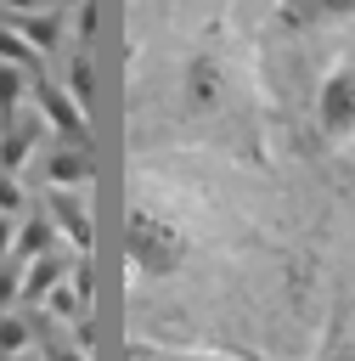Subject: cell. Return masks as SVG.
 Here are the masks:
<instances>
[{
	"label": "cell",
	"mask_w": 355,
	"mask_h": 361,
	"mask_svg": "<svg viewBox=\"0 0 355 361\" xmlns=\"http://www.w3.org/2000/svg\"><path fill=\"white\" fill-rule=\"evenodd\" d=\"M11 243H17V220L0 214V259H11Z\"/></svg>",
	"instance_id": "cell-19"
},
{
	"label": "cell",
	"mask_w": 355,
	"mask_h": 361,
	"mask_svg": "<svg viewBox=\"0 0 355 361\" xmlns=\"http://www.w3.org/2000/svg\"><path fill=\"white\" fill-rule=\"evenodd\" d=\"M186 85H192V102H197V107H214L220 90H225V73H220V62L197 56V62L186 68Z\"/></svg>",
	"instance_id": "cell-11"
},
{
	"label": "cell",
	"mask_w": 355,
	"mask_h": 361,
	"mask_svg": "<svg viewBox=\"0 0 355 361\" xmlns=\"http://www.w3.org/2000/svg\"><path fill=\"white\" fill-rule=\"evenodd\" d=\"M316 130L332 147L355 135V56H344V62H332L321 73V85H316Z\"/></svg>",
	"instance_id": "cell-2"
},
{
	"label": "cell",
	"mask_w": 355,
	"mask_h": 361,
	"mask_svg": "<svg viewBox=\"0 0 355 361\" xmlns=\"http://www.w3.org/2000/svg\"><path fill=\"white\" fill-rule=\"evenodd\" d=\"M34 107H39V118H45L56 135H68V141L85 135V107L68 96V85H34Z\"/></svg>",
	"instance_id": "cell-4"
},
{
	"label": "cell",
	"mask_w": 355,
	"mask_h": 361,
	"mask_svg": "<svg viewBox=\"0 0 355 361\" xmlns=\"http://www.w3.org/2000/svg\"><path fill=\"white\" fill-rule=\"evenodd\" d=\"M39 56H51V51H62L68 45V28H62V11L51 6V11H17V23H11Z\"/></svg>",
	"instance_id": "cell-6"
},
{
	"label": "cell",
	"mask_w": 355,
	"mask_h": 361,
	"mask_svg": "<svg viewBox=\"0 0 355 361\" xmlns=\"http://www.w3.org/2000/svg\"><path fill=\"white\" fill-rule=\"evenodd\" d=\"M45 180H51L56 192H85V186H90V152H85V147L51 152V158H45Z\"/></svg>",
	"instance_id": "cell-8"
},
{
	"label": "cell",
	"mask_w": 355,
	"mask_h": 361,
	"mask_svg": "<svg viewBox=\"0 0 355 361\" xmlns=\"http://www.w3.org/2000/svg\"><path fill=\"white\" fill-rule=\"evenodd\" d=\"M355 0H282V23L287 28H327V23H349Z\"/></svg>",
	"instance_id": "cell-5"
},
{
	"label": "cell",
	"mask_w": 355,
	"mask_h": 361,
	"mask_svg": "<svg viewBox=\"0 0 355 361\" xmlns=\"http://www.w3.org/2000/svg\"><path fill=\"white\" fill-rule=\"evenodd\" d=\"M45 214H51V226H56V237H68L79 254H90V243H96V226H90V214H85V203H79V192H45Z\"/></svg>",
	"instance_id": "cell-3"
},
{
	"label": "cell",
	"mask_w": 355,
	"mask_h": 361,
	"mask_svg": "<svg viewBox=\"0 0 355 361\" xmlns=\"http://www.w3.org/2000/svg\"><path fill=\"white\" fill-rule=\"evenodd\" d=\"M68 276H73V259H62V254L51 248V254H39V259H28V265H23V299H28V305H39V299H45L56 282H68Z\"/></svg>",
	"instance_id": "cell-7"
},
{
	"label": "cell",
	"mask_w": 355,
	"mask_h": 361,
	"mask_svg": "<svg viewBox=\"0 0 355 361\" xmlns=\"http://www.w3.org/2000/svg\"><path fill=\"white\" fill-rule=\"evenodd\" d=\"M17 209H23V186H17V175L0 169V214H17Z\"/></svg>",
	"instance_id": "cell-18"
},
{
	"label": "cell",
	"mask_w": 355,
	"mask_h": 361,
	"mask_svg": "<svg viewBox=\"0 0 355 361\" xmlns=\"http://www.w3.org/2000/svg\"><path fill=\"white\" fill-rule=\"evenodd\" d=\"M45 310H51V316H62V322H79V310H85V293L73 288V276H68V282H56V288L45 293Z\"/></svg>",
	"instance_id": "cell-15"
},
{
	"label": "cell",
	"mask_w": 355,
	"mask_h": 361,
	"mask_svg": "<svg viewBox=\"0 0 355 361\" xmlns=\"http://www.w3.org/2000/svg\"><path fill=\"white\" fill-rule=\"evenodd\" d=\"M45 361H90L79 344H56V350H45Z\"/></svg>",
	"instance_id": "cell-21"
},
{
	"label": "cell",
	"mask_w": 355,
	"mask_h": 361,
	"mask_svg": "<svg viewBox=\"0 0 355 361\" xmlns=\"http://www.w3.org/2000/svg\"><path fill=\"white\" fill-rule=\"evenodd\" d=\"M0 62H11V68H23V73H34V68H39V51H34L11 23H0Z\"/></svg>",
	"instance_id": "cell-14"
},
{
	"label": "cell",
	"mask_w": 355,
	"mask_h": 361,
	"mask_svg": "<svg viewBox=\"0 0 355 361\" xmlns=\"http://www.w3.org/2000/svg\"><path fill=\"white\" fill-rule=\"evenodd\" d=\"M338 361H355V338H349V350H344V355H338Z\"/></svg>",
	"instance_id": "cell-23"
},
{
	"label": "cell",
	"mask_w": 355,
	"mask_h": 361,
	"mask_svg": "<svg viewBox=\"0 0 355 361\" xmlns=\"http://www.w3.org/2000/svg\"><path fill=\"white\" fill-rule=\"evenodd\" d=\"M34 344V327L17 316V310H0V361H11V355H23Z\"/></svg>",
	"instance_id": "cell-12"
},
{
	"label": "cell",
	"mask_w": 355,
	"mask_h": 361,
	"mask_svg": "<svg viewBox=\"0 0 355 361\" xmlns=\"http://www.w3.org/2000/svg\"><path fill=\"white\" fill-rule=\"evenodd\" d=\"M90 90H96V73H90V56H73V68H68V96L90 113Z\"/></svg>",
	"instance_id": "cell-16"
},
{
	"label": "cell",
	"mask_w": 355,
	"mask_h": 361,
	"mask_svg": "<svg viewBox=\"0 0 355 361\" xmlns=\"http://www.w3.org/2000/svg\"><path fill=\"white\" fill-rule=\"evenodd\" d=\"M23 90H28V73L11 68V62H0V124H17V102H23Z\"/></svg>",
	"instance_id": "cell-13"
},
{
	"label": "cell",
	"mask_w": 355,
	"mask_h": 361,
	"mask_svg": "<svg viewBox=\"0 0 355 361\" xmlns=\"http://www.w3.org/2000/svg\"><path fill=\"white\" fill-rule=\"evenodd\" d=\"M39 130H45V118H39V124H6V130H0V169H6V175L23 169V158L34 152V135H39Z\"/></svg>",
	"instance_id": "cell-10"
},
{
	"label": "cell",
	"mask_w": 355,
	"mask_h": 361,
	"mask_svg": "<svg viewBox=\"0 0 355 361\" xmlns=\"http://www.w3.org/2000/svg\"><path fill=\"white\" fill-rule=\"evenodd\" d=\"M51 248H56V226H51V214H34V220H23V226H17L11 259H17V265H28V259H39V254H51Z\"/></svg>",
	"instance_id": "cell-9"
},
{
	"label": "cell",
	"mask_w": 355,
	"mask_h": 361,
	"mask_svg": "<svg viewBox=\"0 0 355 361\" xmlns=\"http://www.w3.org/2000/svg\"><path fill=\"white\" fill-rule=\"evenodd\" d=\"M11 299H23V265L0 259V310H11Z\"/></svg>",
	"instance_id": "cell-17"
},
{
	"label": "cell",
	"mask_w": 355,
	"mask_h": 361,
	"mask_svg": "<svg viewBox=\"0 0 355 361\" xmlns=\"http://www.w3.org/2000/svg\"><path fill=\"white\" fill-rule=\"evenodd\" d=\"M130 361H180L169 350H152V344H130Z\"/></svg>",
	"instance_id": "cell-20"
},
{
	"label": "cell",
	"mask_w": 355,
	"mask_h": 361,
	"mask_svg": "<svg viewBox=\"0 0 355 361\" xmlns=\"http://www.w3.org/2000/svg\"><path fill=\"white\" fill-rule=\"evenodd\" d=\"M0 6H6V11H51L56 0H0Z\"/></svg>",
	"instance_id": "cell-22"
},
{
	"label": "cell",
	"mask_w": 355,
	"mask_h": 361,
	"mask_svg": "<svg viewBox=\"0 0 355 361\" xmlns=\"http://www.w3.org/2000/svg\"><path fill=\"white\" fill-rule=\"evenodd\" d=\"M124 254H130V265L141 276L163 282V276H175L186 265V237H180V226L158 220L152 209H130V220H124Z\"/></svg>",
	"instance_id": "cell-1"
}]
</instances>
